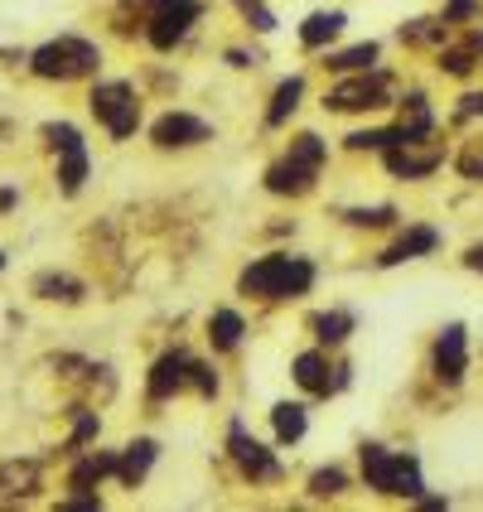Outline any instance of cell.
I'll list each match as a JSON object with an SVG mask.
<instances>
[{
  "instance_id": "cell-1",
  "label": "cell",
  "mask_w": 483,
  "mask_h": 512,
  "mask_svg": "<svg viewBox=\"0 0 483 512\" xmlns=\"http://www.w3.org/2000/svg\"><path fill=\"white\" fill-rule=\"evenodd\" d=\"M310 285H314V261L310 256H290V252L261 256V261H252L237 276V290L256 295V300H300Z\"/></svg>"
},
{
  "instance_id": "cell-5",
  "label": "cell",
  "mask_w": 483,
  "mask_h": 512,
  "mask_svg": "<svg viewBox=\"0 0 483 512\" xmlns=\"http://www.w3.org/2000/svg\"><path fill=\"white\" fill-rule=\"evenodd\" d=\"M199 20H203V0H160L145 15V39H150V49L170 54V49H179L194 34Z\"/></svg>"
},
{
  "instance_id": "cell-10",
  "label": "cell",
  "mask_w": 483,
  "mask_h": 512,
  "mask_svg": "<svg viewBox=\"0 0 483 512\" xmlns=\"http://www.w3.org/2000/svg\"><path fill=\"white\" fill-rule=\"evenodd\" d=\"M208 136H213L208 121H199V116H189V112H165L150 126V141L160 145V150H189V145H203Z\"/></svg>"
},
{
  "instance_id": "cell-25",
  "label": "cell",
  "mask_w": 483,
  "mask_h": 512,
  "mask_svg": "<svg viewBox=\"0 0 483 512\" xmlns=\"http://www.w3.org/2000/svg\"><path fill=\"white\" fill-rule=\"evenodd\" d=\"M34 295H39V300H63V305H73V300H83V285L73 281V276L49 271V276H39V281H34Z\"/></svg>"
},
{
  "instance_id": "cell-26",
  "label": "cell",
  "mask_w": 483,
  "mask_h": 512,
  "mask_svg": "<svg viewBox=\"0 0 483 512\" xmlns=\"http://www.w3.org/2000/svg\"><path fill=\"white\" fill-rule=\"evenodd\" d=\"M348 334H353V314L348 310H329V314H319V319H314V339L329 343V348L343 343Z\"/></svg>"
},
{
  "instance_id": "cell-8",
  "label": "cell",
  "mask_w": 483,
  "mask_h": 512,
  "mask_svg": "<svg viewBox=\"0 0 483 512\" xmlns=\"http://www.w3.org/2000/svg\"><path fill=\"white\" fill-rule=\"evenodd\" d=\"M184 387H194V358H189L184 348H174V353H165V358L150 368L145 392H150V401H170V397H179Z\"/></svg>"
},
{
  "instance_id": "cell-13",
  "label": "cell",
  "mask_w": 483,
  "mask_h": 512,
  "mask_svg": "<svg viewBox=\"0 0 483 512\" xmlns=\"http://www.w3.org/2000/svg\"><path fill=\"white\" fill-rule=\"evenodd\" d=\"M445 165V150L440 145H430V150H416V145H392L387 150V170L401 174V179H426Z\"/></svg>"
},
{
  "instance_id": "cell-14",
  "label": "cell",
  "mask_w": 483,
  "mask_h": 512,
  "mask_svg": "<svg viewBox=\"0 0 483 512\" xmlns=\"http://www.w3.org/2000/svg\"><path fill=\"white\" fill-rule=\"evenodd\" d=\"M435 247H440V232L426 228V223H416V228H406V232L397 237V242L387 247V252L377 256V266H401V261H421V256H430Z\"/></svg>"
},
{
  "instance_id": "cell-16",
  "label": "cell",
  "mask_w": 483,
  "mask_h": 512,
  "mask_svg": "<svg viewBox=\"0 0 483 512\" xmlns=\"http://www.w3.org/2000/svg\"><path fill=\"white\" fill-rule=\"evenodd\" d=\"M39 493V464L34 459H5L0 464V503H20Z\"/></svg>"
},
{
  "instance_id": "cell-19",
  "label": "cell",
  "mask_w": 483,
  "mask_h": 512,
  "mask_svg": "<svg viewBox=\"0 0 483 512\" xmlns=\"http://www.w3.org/2000/svg\"><path fill=\"white\" fill-rule=\"evenodd\" d=\"M107 474H116V450H97V455H83L78 464H73L68 484L78 488V493H92V488L102 484Z\"/></svg>"
},
{
  "instance_id": "cell-29",
  "label": "cell",
  "mask_w": 483,
  "mask_h": 512,
  "mask_svg": "<svg viewBox=\"0 0 483 512\" xmlns=\"http://www.w3.org/2000/svg\"><path fill=\"white\" fill-rule=\"evenodd\" d=\"M343 488H348V474H343L339 464H329V469H319L310 479V493L314 498H339Z\"/></svg>"
},
{
  "instance_id": "cell-7",
  "label": "cell",
  "mask_w": 483,
  "mask_h": 512,
  "mask_svg": "<svg viewBox=\"0 0 483 512\" xmlns=\"http://www.w3.org/2000/svg\"><path fill=\"white\" fill-rule=\"evenodd\" d=\"M387 102H392V78L377 73V68H368V73H343V83L324 92V107L329 112H377Z\"/></svg>"
},
{
  "instance_id": "cell-4",
  "label": "cell",
  "mask_w": 483,
  "mask_h": 512,
  "mask_svg": "<svg viewBox=\"0 0 483 512\" xmlns=\"http://www.w3.org/2000/svg\"><path fill=\"white\" fill-rule=\"evenodd\" d=\"M324 160H329V145L305 131V136L290 141L285 160H276V165L266 170V189H271V194H310L319 170H324Z\"/></svg>"
},
{
  "instance_id": "cell-32",
  "label": "cell",
  "mask_w": 483,
  "mask_h": 512,
  "mask_svg": "<svg viewBox=\"0 0 483 512\" xmlns=\"http://www.w3.org/2000/svg\"><path fill=\"white\" fill-rule=\"evenodd\" d=\"M5 208H15V189H0V213Z\"/></svg>"
},
{
  "instance_id": "cell-3",
  "label": "cell",
  "mask_w": 483,
  "mask_h": 512,
  "mask_svg": "<svg viewBox=\"0 0 483 512\" xmlns=\"http://www.w3.org/2000/svg\"><path fill=\"white\" fill-rule=\"evenodd\" d=\"M358 459H363V484L377 493H387V498H421L426 493L421 464L411 455H392L387 445H363Z\"/></svg>"
},
{
  "instance_id": "cell-34",
  "label": "cell",
  "mask_w": 483,
  "mask_h": 512,
  "mask_svg": "<svg viewBox=\"0 0 483 512\" xmlns=\"http://www.w3.org/2000/svg\"><path fill=\"white\" fill-rule=\"evenodd\" d=\"M0 266H5V252H0Z\"/></svg>"
},
{
  "instance_id": "cell-11",
  "label": "cell",
  "mask_w": 483,
  "mask_h": 512,
  "mask_svg": "<svg viewBox=\"0 0 483 512\" xmlns=\"http://www.w3.org/2000/svg\"><path fill=\"white\" fill-rule=\"evenodd\" d=\"M464 368H469V339H464V324H450V329H440V339H435L430 372L455 387V382H464Z\"/></svg>"
},
{
  "instance_id": "cell-6",
  "label": "cell",
  "mask_w": 483,
  "mask_h": 512,
  "mask_svg": "<svg viewBox=\"0 0 483 512\" xmlns=\"http://www.w3.org/2000/svg\"><path fill=\"white\" fill-rule=\"evenodd\" d=\"M92 116L112 131V141H131L136 126H141V102H136V87L112 78V83L92 87Z\"/></svg>"
},
{
  "instance_id": "cell-31",
  "label": "cell",
  "mask_w": 483,
  "mask_h": 512,
  "mask_svg": "<svg viewBox=\"0 0 483 512\" xmlns=\"http://www.w3.org/2000/svg\"><path fill=\"white\" fill-rule=\"evenodd\" d=\"M483 112V92H464V107H459V116H479Z\"/></svg>"
},
{
  "instance_id": "cell-33",
  "label": "cell",
  "mask_w": 483,
  "mask_h": 512,
  "mask_svg": "<svg viewBox=\"0 0 483 512\" xmlns=\"http://www.w3.org/2000/svg\"><path fill=\"white\" fill-rule=\"evenodd\" d=\"M469 266H474V271H483V247H474V252H469Z\"/></svg>"
},
{
  "instance_id": "cell-21",
  "label": "cell",
  "mask_w": 483,
  "mask_h": 512,
  "mask_svg": "<svg viewBox=\"0 0 483 512\" xmlns=\"http://www.w3.org/2000/svg\"><path fill=\"white\" fill-rule=\"evenodd\" d=\"M300 97H305V78L295 73V78H285L276 92H271V107H266V126H285L295 107H300Z\"/></svg>"
},
{
  "instance_id": "cell-9",
  "label": "cell",
  "mask_w": 483,
  "mask_h": 512,
  "mask_svg": "<svg viewBox=\"0 0 483 512\" xmlns=\"http://www.w3.org/2000/svg\"><path fill=\"white\" fill-rule=\"evenodd\" d=\"M232 459L242 464V474L252 479V484H281V464H276V455L261 445V440H252L242 426H232Z\"/></svg>"
},
{
  "instance_id": "cell-12",
  "label": "cell",
  "mask_w": 483,
  "mask_h": 512,
  "mask_svg": "<svg viewBox=\"0 0 483 512\" xmlns=\"http://www.w3.org/2000/svg\"><path fill=\"white\" fill-rule=\"evenodd\" d=\"M343 29H348V15H343V10H310V15L300 20V29H295V39H300V49L314 54V49H329Z\"/></svg>"
},
{
  "instance_id": "cell-28",
  "label": "cell",
  "mask_w": 483,
  "mask_h": 512,
  "mask_svg": "<svg viewBox=\"0 0 483 512\" xmlns=\"http://www.w3.org/2000/svg\"><path fill=\"white\" fill-rule=\"evenodd\" d=\"M483 10V0H440V20L455 29V25H474Z\"/></svg>"
},
{
  "instance_id": "cell-17",
  "label": "cell",
  "mask_w": 483,
  "mask_h": 512,
  "mask_svg": "<svg viewBox=\"0 0 483 512\" xmlns=\"http://www.w3.org/2000/svg\"><path fill=\"white\" fill-rule=\"evenodd\" d=\"M155 455H160V445L155 440H136V445H126L121 455H116V479L126 488H141L145 474H150V464H155Z\"/></svg>"
},
{
  "instance_id": "cell-22",
  "label": "cell",
  "mask_w": 483,
  "mask_h": 512,
  "mask_svg": "<svg viewBox=\"0 0 483 512\" xmlns=\"http://www.w3.org/2000/svg\"><path fill=\"white\" fill-rule=\"evenodd\" d=\"M87 179V145H63L58 150V184H63V194H78Z\"/></svg>"
},
{
  "instance_id": "cell-15",
  "label": "cell",
  "mask_w": 483,
  "mask_h": 512,
  "mask_svg": "<svg viewBox=\"0 0 483 512\" xmlns=\"http://www.w3.org/2000/svg\"><path fill=\"white\" fill-rule=\"evenodd\" d=\"M397 131L401 145H421L435 131V116H430L426 107V92H411V97H401V121L392 126Z\"/></svg>"
},
{
  "instance_id": "cell-2",
  "label": "cell",
  "mask_w": 483,
  "mask_h": 512,
  "mask_svg": "<svg viewBox=\"0 0 483 512\" xmlns=\"http://www.w3.org/2000/svg\"><path fill=\"white\" fill-rule=\"evenodd\" d=\"M29 68H34V78H44V83H78V78L102 68V49H97L92 39H83V34H58V39L34 49Z\"/></svg>"
},
{
  "instance_id": "cell-20",
  "label": "cell",
  "mask_w": 483,
  "mask_h": 512,
  "mask_svg": "<svg viewBox=\"0 0 483 512\" xmlns=\"http://www.w3.org/2000/svg\"><path fill=\"white\" fill-rule=\"evenodd\" d=\"M377 58H382V44H377V39H363V44H348L339 54H329L324 68H334V73H368Z\"/></svg>"
},
{
  "instance_id": "cell-30",
  "label": "cell",
  "mask_w": 483,
  "mask_h": 512,
  "mask_svg": "<svg viewBox=\"0 0 483 512\" xmlns=\"http://www.w3.org/2000/svg\"><path fill=\"white\" fill-rule=\"evenodd\" d=\"M343 218H348L353 228H392V223H397V208H387V203H382V208H353V213H343Z\"/></svg>"
},
{
  "instance_id": "cell-27",
  "label": "cell",
  "mask_w": 483,
  "mask_h": 512,
  "mask_svg": "<svg viewBox=\"0 0 483 512\" xmlns=\"http://www.w3.org/2000/svg\"><path fill=\"white\" fill-rule=\"evenodd\" d=\"M237 5V15L256 29V34H276V10L266 5V0H232Z\"/></svg>"
},
{
  "instance_id": "cell-18",
  "label": "cell",
  "mask_w": 483,
  "mask_h": 512,
  "mask_svg": "<svg viewBox=\"0 0 483 512\" xmlns=\"http://www.w3.org/2000/svg\"><path fill=\"white\" fill-rule=\"evenodd\" d=\"M290 372H295V382L305 387V392H314V397H329L334 392V377H329V358L324 353H300L295 363H290Z\"/></svg>"
},
{
  "instance_id": "cell-24",
  "label": "cell",
  "mask_w": 483,
  "mask_h": 512,
  "mask_svg": "<svg viewBox=\"0 0 483 512\" xmlns=\"http://www.w3.org/2000/svg\"><path fill=\"white\" fill-rule=\"evenodd\" d=\"M242 334H247V324H242V314L237 310H213V319H208V339H213V348H237L242 343Z\"/></svg>"
},
{
  "instance_id": "cell-23",
  "label": "cell",
  "mask_w": 483,
  "mask_h": 512,
  "mask_svg": "<svg viewBox=\"0 0 483 512\" xmlns=\"http://www.w3.org/2000/svg\"><path fill=\"white\" fill-rule=\"evenodd\" d=\"M271 426H276V440H281V445H295V440L305 435V426H310V416H305L300 401H281V406L271 411Z\"/></svg>"
}]
</instances>
